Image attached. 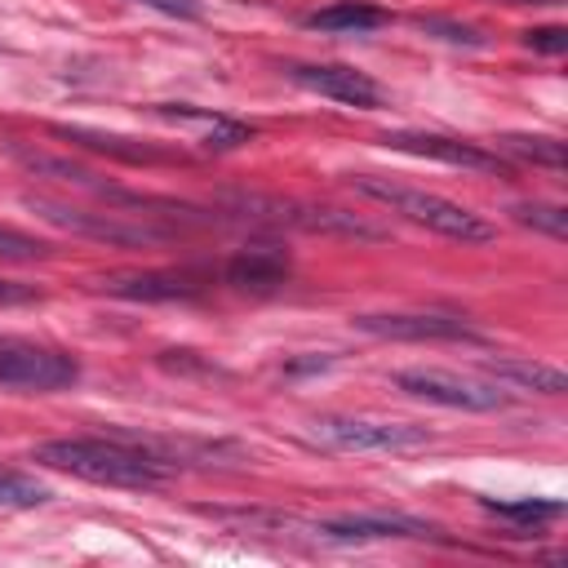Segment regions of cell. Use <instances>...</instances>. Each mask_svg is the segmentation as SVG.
Here are the masks:
<instances>
[{
  "label": "cell",
  "instance_id": "18",
  "mask_svg": "<svg viewBox=\"0 0 568 568\" xmlns=\"http://www.w3.org/2000/svg\"><path fill=\"white\" fill-rule=\"evenodd\" d=\"M510 213H515L519 226L546 231L550 240H564V235H568V209H564V204H541V200H532V204H515Z\"/></svg>",
  "mask_w": 568,
  "mask_h": 568
},
{
  "label": "cell",
  "instance_id": "6",
  "mask_svg": "<svg viewBox=\"0 0 568 568\" xmlns=\"http://www.w3.org/2000/svg\"><path fill=\"white\" fill-rule=\"evenodd\" d=\"M395 386L413 399L462 408V413H493V408L510 404V390H501V382H470V377H457L444 368H404V373H395Z\"/></svg>",
  "mask_w": 568,
  "mask_h": 568
},
{
  "label": "cell",
  "instance_id": "12",
  "mask_svg": "<svg viewBox=\"0 0 568 568\" xmlns=\"http://www.w3.org/2000/svg\"><path fill=\"white\" fill-rule=\"evenodd\" d=\"M49 133L62 138V142H75L84 151L115 155L124 164H173V160H182L178 151H160L151 142H138V138H124V133H102V129H80V124H53Z\"/></svg>",
  "mask_w": 568,
  "mask_h": 568
},
{
  "label": "cell",
  "instance_id": "5",
  "mask_svg": "<svg viewBox=\"0 0 568 568\" xmlns=\"http://www.w3.org/2000/svg\"><path fill=\"white\" fill-rule=\"evenodd\" d=\"M36 217L71 231V235H84V240H102V244H160L169 240L173 231L169 226H151V222H129L124 213H93V209H75V204H62V200H49V195H27L22 200Z\"/></svg>",
  "mask_w": 568,
  "mask_h": 568
},
{
  "label": "cell",
  "instance_id": "11",
  "mask_svg": "<svg viewBox=\"0 0 568 568\" xmlns=\"http://www.w3.org/2000/svg\"><path fill=\"white\" fill-rule=\"evenodd\" d=\"M288 271H293V262H288V253H284L280 244H248V248H240L235 257H226V266H222L226 284L248 288V293H271V288H280V284L288 280Z\"/></svg>",
  "mask_w": 568,
  "mask_h": 568
},
{
  "label": "cell",
  "instance_id": "21",
  "mask_svg": "<svg viewBox=\"0 0 568 568\" xmlns=\"http://www.w3.org/2000/svg\"><path fill=\"white\" fill-rule=\"evenodd\" d=\"M44 253H49L44 240H31V235H22V231H13V226H0V257H9V262H31V257H44Z\"/></svg>",
  "mask_w": 568,
  "mask_h": 568
},
{
  "label": "cell",
  "instance_id": "8",
  "mask_svg": "<svg viewBox=\"0 0 568 568\" xmlns=\"http://www.w3.org/2000/svg\"><path fill=\"white\" fill-rule=\"evenodd\" d=\"M284 75L293 84L320 93V98L342 102V106H364V111L382 106L377 80L364 75V71H355V67H342V62H293V67H284Z\"/></svg>",
  "mask_w": 568,
  "mask_h": 568
},
{
  "label": "cell",
  "instance_id": "13",
  "mask_svg": "<svg viewBox=\"0 0 568 568\" xmlns=\"http://www.w3.org/2000/svg\"><path fill=\"white\" fill-rule=\"evenodd\" d=\"M315 532L324 541H386V537H435V528L399 515H342V519H320Z\"/></svg>",
  "mask_w": 568,
  "mask_h": 568
},
{
  "label": "cell",
  "instance_id": "10",
  "mask_svg": "<svg viewBox=\"0 0 568 568\" xmlns=\"http://www.w3.org/2000/svg\"><path fill=\"white\" fill-rule=\"evenodd\" d=\"M200 271H133V275H111L102 280V293L124 297V302H191L204 293Z\"/></svg>",
  "mask_w": 568,
  "mask_h": 568
},
{
  "label": "cell",
  "instance_id": "20",
  "mask_svg": "<svg viewBox=\"0 0 568 568\" xmlns=\"http://www.w3.org/2000/svg\"><path fill=\"white\" fill-rule=\"evenodd\" d=\"M248 138H253L248 124L226 120V115H213V120H209V133H204V151H235V146H244Z\"/></svg>",
  "mask_w": 568,
  "mask_h": 568
},
{
  "label": "cell",
  "instance_id": "3",
  "mask_svg": "<svg viewBox=\"0 0 568 568\" xmlns=\"http://www.w3.org/2000/svg\"><path fill=\"white\" fill-rule=\"evenodd\" d=\"M306 444L328 448V453H417L435 435L417 422H390V417H315L306 422Z\"/></svg>",
  "mask_w": 568,
  "mask_h": 568
},
{
  "label": "cell",
  "instance_id": "24",
  "mask_svg": "<svg viewBox=\"0 0 568 568\" xmlns=\"http://www.w3.org/2000/svg\"><path fill=\"white\" fill-rule=\"evenodd\" d=\"M155 13H169V18H182V22H200L204 18V4L200 0H138Z\"/></svg>",
  "mask_w": 568,
  "mask_h": 568
},
{
  "label": "cell",
  "instance_id": "19",
  "mask_svg": "<svg viewBox=\"0 0 568 568\" xmlns=\"http://www.w3.org/2000/svg\"><path fill=\"white\" fill-rule=\"evenodd\" d=\"M501 146H506L510 155H519V160L564 169V142H559V138H528V133H510V138H501Z\"/></svg>",
  "mask_w": 568,
  "mask_h": 568
},
{
  "label": "cell",
  "instance_id": "9",
  "mask_svg": "<svg viewBox=\"0 0 568 568\" xmlns=\"http://www.w3.org/2000/svg\"><path fill=\"white\" fill-rule=\"evenodd\" d=\"M382 146L390 151H408V155H422V160H439V164H453V169H475V173H506V160L479 142H466V138H448V133H386Z\"/></svg>",
  "mask_w": 568,
  "mask_h": 568
},
{
  "label": "cell",
  "instance_id": "25",
  "mask_svg": "<svg viewBox=\"0 0 568 568\" xmlns=\"http://www.w3.org/2000/svg\"><path fill=\"white\" fill-rule=\"evenodd\" d=\"M36 293L31 288H22V284H9V280H0V306H13V302H31Z\"/></svg>",
  "mask_w": 568,
  "mask_h": 568
},
{
  "label": "cell",
  "instance_id": "15",
  "mask_svg": "<svg viewBox=\"0 0 568 568\" xmlns=\"http://www.w3.org/2000/svg\"><path fill=\"white\" fill-rule=\"evenodd\" d=\"M382 22H390V13L377 9V4H364V0H337L328 9L306 13L311 31H355L359 36V31H377Z\"/></svg>",
  "mask_w": 568,
  "mask_h": 568
},
{
  "label": "cell",
  "instance_id": "22",
  "mask_svg": "<svg viewBox=\"0 0 568 568\" xmlns=\"http://www.w3.org/2000/svg\"><path fill=\"white\" fill-rule=\"evenodd\" d=\"M524 44L537 49V53L559 58L568 49V27H532V31H524Z\"/></svg>",
  "mask_w": 568,
  "mask_h": 568
},
{
  "label": "cell",
  "instance_id": "2",
  "mask_svg": "<svg viewBox=\"0 0 568 568\" xmlns=\"http://www.w3.org/2000/svg\"><path fill=\"white\" fill-rule=\"evenodd\" d=\"M351 186L359 195L386 204L390 213L435 231V235H448V240H462V244H488L497 235V226L484 213H475V209H466V204H457L448 195H435V191H422V186H404V182H386V178H351Z\"/></svg>",
  "mask_w": 568,
  "mask_h": 568
},
{
  "label": "cell",
  "instance_id": "16",
  "mask_svg": "<svg viewBox=\"0 0 568 568\" xmlns=\"http://www.w3.org/2000/svg\"><path fill=\"white\" fill-rule=\"evenodd\" d=\"M484 510L497 515V519H510L519 528H546L564 515V501H550V497H515V501H497V497H484Z\"/></svg>",
  "mask_w": 568,
  "mask_h": 568
},
{
  "label": "cell",
  "instance_id": "4",
  "mask_svg": "<svg viewBox=\"0 0 568 568\" xmlns=\"http://www.w3.org/2000/svg\"><path fill=\"white\" fill-rule=\"evenodd\" d=\"M80 382V364L67 351L36 346V342H13L0 337V390L18 395H53Z\"/></svg>",
  "mask_w": 568,
  "mask_h": 568
},
{
  "label": "cell",
  "instance_id": "23",
  "mask_svg": "<svg viewBox=\"0 0 568 568\" xmlns=\"http://www.w3.org/2000/svg\"><path fill=\"white\" fill-rule=\"evenodd\" d=\"M422 31H439V40H453V44H484L479 31L470 27H457V22H444V18H417Z\"/></svg>",
  "mask_w": 568,
  "mask_h": 568
},
{
  "label": "cell",
  "instance_id": "7",
  "mask_svg": "<svg viewBox=\"0 0 568 568\" xmlns=\"http://www.w3.org/2000/svg\"><path fill=\"white\" fill-rule=\"evenodd\" d=\"M359 333L373 337H390V342H488L470 320L462 315H444V311H382V315H355L351 320Z\"/></svg>",
  "mask_w": 568,
  "mask_h": 568
},
{
  "label": "cell",
  "instance_id": "17",
  "mask_svg": "<svg viewBox=\"0 0 568 568\" xmlns=\"http://www.w3.org/2000/svg\"><path fill=\"white\" fill-rule=\"evenodd\" d=\"M44 501H49V488H44L40 479L0 466V506H9V510H31V506H44Z\"/></svg>",
  "mask_w": 568,
  "mask_h": 568
},
{
  "label": "cell",
  "instance_id": "1",
  "mask_svg": "<svg viewBox=\"0 0 568 568\" xmlns=\"http://www.w3.org/2000/svg\"><path fill=\"white\" fill-rule=\"evenodd\" d=\"M31 462H40L49 470H62V475H75V479H89V484L138 488V493L164 488L169 475H173V466L160 453L138 448V444H124V439H106V435L44 439V444H36Z\"/></svg>",
  "mask_w": 568,
  "mask_h": 568
},
{
  "label": "cell",
  "instance_id": "14",
  "mask_svg": "<svg viewBox=\"0 0 568 568\" xmlns=\"http://www.w3.org/2000/svg\"><path fill=\"white\" fill-rule=\"evenodd\" d=\"M484 373L493 382L537 390V395H564L568 390V377L555 364H541V359H484Z\"/></svg>",
  "mask_w": 568,
  "mask_h": 568
},
{
  "label": "cell",
  "instance_id": "26",
  "mask_svg": "<svg viewBox=\"0 0 568 568\" xmlns=\"http://www.w3.org/2000/svg\"><path fill=\"white\" fill-rule=\"evenodd\" d=\"M506 4H559V0H506Z\"/></svg>",
  "mask_w": 568,
  "mask_h": 568
}]
</instances>
